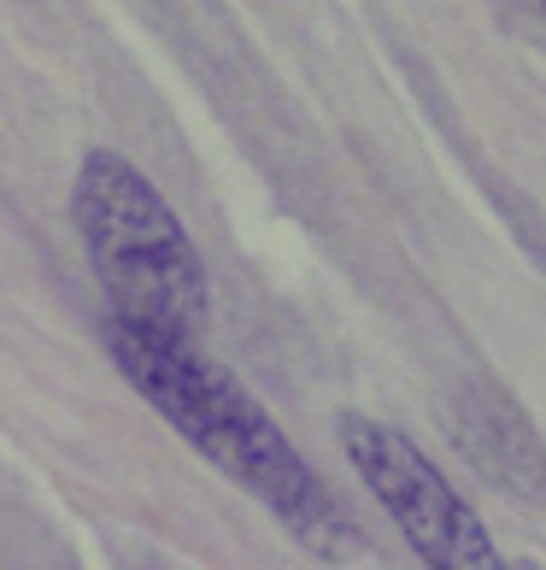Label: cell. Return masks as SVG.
I'll list each match as a JSON object with an SVG mask.
<instances>
[{
    "label": "cell",
    "instance_id": "7a4b0ae2",
    "mask_svg": "<svg viewBox=\"0 0 546 570\" xmlns=\"http://www.w3.org/2000/svg\"><path fill=\"white\" fill-rule=\"evenodd\" d=\"M71 224L112 318L195 342V324L206 318V265L153 177L95 147L71 183Z\"/></svg>",
    "mask_w": 546,
    "mask_h": 570
},
{
    "label": "cell",
    "instance_id": "3957f363",
    "mask_svg": "<svg viewBox=\"0 0 546 570\" xmlns=\"http://www.w3.org/2000/svg\"><path fill=\"white\" fill-rule=\"evenodd\" d=\"M341 448L353 471L365 476V489L383 500L394 530L424 559V570H535L529 559L499 553L488 523L453 494V482L435 471V459H424L411 435H400L383 417L341 412Z\"/></svg>",
    "mask_w": 546,
    "mask_h": 570
},
{
    "label": "cell",
    "instance_id": "6da1fadb",
    "mask_svg": "<svg viewBox=\"0 0 546 570\" xmlns=\"http://www.w3.org/2000/svg\"><path fill=\"white\" fill-rule=\"evenodd\" d=\"M100 342H107L123 383H130L188 448L212 459L229 482H241L259 505H270V518H277L306 553H318L329 564L365 553L359 523L341 512V500L324 489V476L311 471L300 459V448L277 430V417H270L224 365H212L195 342L123 324L112 312H107V324H100Z\"/></svg>",
    "mask_w": 546,
    "mask_h": 570
},
{
    "label": "cell",
    "instance_id": "277c9868",
    "mask_svg": "<svg viewBox=\"0 0 546 570\" xmlns=\"http://www.w3.org/2000/svg\"><path fill=\"white\" fill-rule=\"evenodd\" d=\"M453 441L494 489L523 505H546V441L499 389H465L453 406Z\"/></svg>",
    "mask_w": 546,
    "mask_h": 570
},
{
    "label": "cell",
    "instance_id": "5b68a950",
    "mask_svg": "<svg viewBox=\"0 0 546 570\" xmlns=\"http://www.w3.org/2000/svg\"><path fill=\"white\" fill-rule=\"evenodd\" d=\"M540 12H546V0H540Z\"/></svg>",
    "mask_w": 546,
    "mask_h": 570
}]
</instances>
